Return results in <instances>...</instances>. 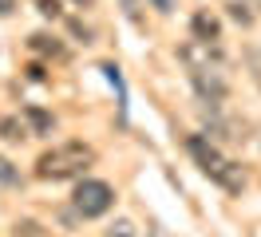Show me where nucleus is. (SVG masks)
I'll list each match as a JSON object with an SVG mask.
<instances>
[{
  "instance_id": "obj_1",
  "label": "nucleus",
  "mask_w": 261,
  "mask_h": 237,
  "mask_svg": "<svg viewBox=\"0 0 261 237\" xmlns=\"http://www.w3.org/2000/svg\"><path fill=\"white\" fill-rule=\"evenodd\" d=\"M186 150H190V158L198 162V170L206 174L210 182H218V186L229 190V194H242L245 190V170L233 158H226L218 150V142H210L206 135H190V139H186Z\"/></svg>"
},
{
  "instance_id": "obj_2",
  "label": "nucleus",
  "mask_w": 261,
  "mask_h": 237,
  "mask_svg": "<svg viewBox=\"0 0 261 237\" xmlns=\"http://www.w3.org/2000/svg\"><path fill=\"white\" fill-rule=\"evenodd\" d=\"M95 162V146L87 142H60L36 158V178L44 182H67V178H80L87 166Z\"/></svg>"
},
{
  "instance_id": "obj_3",
  "label": "nucleus",
  "mask_w": 261,
  "mask_h": 237,
  "mask_svg": "<svg viewBox=\"0 0 261 237\" xmlns=\"http://www.w3.org/2000/svg\"><path fill=\"white\" fill-rule=\"evenodd\" d=\"M71 205H75L80 218H103L115 205V190L107 182H99V178H83L75 186V194H71Z\"/></svg>"
},
{
  "instance_id": "obj_4",
  "label": "nucleus",
  "mask_w": 261,
  "mask_h": 237,
  "mask_svg": "<svg viewBox=\"0 0 261 237\" xmlns=\"http://www.w3.org/2000/svg\"><path fill=\"white\" fill-rule=\"evenodd\" d=\"M178 60L186 63V71L194 75V71H229V60L222 44H198V40H186L178 47Z\"/></svg>"
},
{
  "instance_id": "obj_5",
  "label": "nucleus",
  "mask_w": 261,
  "mask_h": 237,
  "mask_svg": "<svg viewBox=\"0 0 261 237\" xmlns=\"http://www.w3.org/2000/svg\"><path fill=\"white\" fill-rule=\"evenodd\" d=\"M194 91L206 99V103H222L229 95V71H194L190 75Z\"/></svg>"
},
{
  "instance_id": "obj_6",
  "label": "nucleus",
  "mask_w": 261,
  "mask_h": 237,
  "mask_svg": "<svg viewBox=\"0 0 261 237\" xmlns=\"http://www.w3.org/2000/svg\"><path fill=\"white\" fill-rule=\"evenodd\" d=\"M190 32H194L198 44H222V20L210 12V8H198L190 16Z\"/></svg>"
},
{
  "instance_id": "obj_7",
  "label": "nucleus",
  "mask_w": 261,
  "mask_h": 237,
  "mask_svg": "<svg viewBox=\"0 0 261 237\" xmlns=\"http://www.w3.org/2000/svg\"><path fill=\"white\" fill-rule=\"evenodd\" d=\"M222 4H226L229 20H238L242 28H253L261 16V0H222Z\"/></svg>"
},
{
  "instance_id": "obj_8",
  "label": "nucleus",
  "mask_w": 261,
  "mask_h": 237,
  "mask_svg": "<svg viewBox=\"0 0 261 237\" xmlns=\"http://www.w3.org/2000/svg\"><path fill=\"white\" fill-rule=\"evenodd\" d=\"M0 139L4 142H24L28 139V126L20 123L16 115H4V119H0Z\"/></svg>"
},
{
  "instance_id": "obj_9",
  "label": "nucleus",
  "mask_w": 261,
  "mask_h": 237,
  "mask_svg": "<svg viewBox=\"0 0 261 237\" xmlns=\"http://www.w3.org/2000/svg\"><path fill=\"white\" fill-rule=\"evenodd\" d=\"M32 47H36V51H44V56H56V60H64V56H67V47L56 44V36H44V32H36V36H32Z\"/></svg>"
},
{
  "instance_id": "obj_10",
  "label": "nucleus",
  "mask_w": 261,
  "mask_h": 237,
  "mask_svg": "<svg viewBox=\"0 0 261 237\" xmlns=\"http://www.w3.org/2000/svg\"><path fill=\"white\" fill-rule=\"evenodd\" d=\"M12 237H51V229H44V225H40V221H32V218H24V221H16Z\"/></svg>"
},
{
  "instance_id": "obj_11",
  "label": "nucleus",
  "mask_w": 261,
  "mask_h": 237,
  "mask_svg": "<svg viewBox=\"0 0 261 237\" xmlns=\"http://www.w3.org/2000/svg\"><path fill=\"white\" fill-rule=\"evenodd\" d=\"M24 115H28V123L36 126V135H44V130H51V115H44V111H36V107H28Z\"/></svg>"
},
{
  "instance_id": "obj_12",
  "label": "nucleus",
  "mask_w": 261,
  "mask_h": 237,
  "mask_svg": "<svg viewBox=\"0 0 261 237\" xmlns=\"http://www.w3.org/2000/svg\"><path fill=\"white\" fill-rule=\"evenodd\" d=\"M20 182V174L12 170V162L8 158H0V186H16Z\"/></svg>"
},
{
  "instance_id": "obj_13",
  "label": "nucleus",
  "mask_w": 261,
  "mask_h": 237,
  "mask_svg": "<svg viewBox=\"0 0 261 237\" xmlns=\"http://www.w3.org/2000/svg\"><path fill=\"white\" fill-rule=\"evenodd\" d=\"M36 4H40V16H48V20H60V16H64L60 0H36Z\"/></svg>"
},
{
  "instance_id": "obj_14",
  "label": "nucleus",
  "mask_w": 261,
  "mask_h": 237,
  "mask_svg": "<svg viewBox=\"0 0 261 237\" xmlns=\"http://www.w3.org/2000/svg\"><path fill=\"white\" fill-rule=\"evenodd\" d=\"M107 237H139V229H135V221H115Z\"/></svg>"
},
{
  "instance_id": "obj_15",
  "label": "nucleus",
  "mask_w": 261,
  "mask_h": 237,
  "mask_svg": "<svg viewBox=\"0 0 261 237\" xmlns=\"http://www.w3.org/2000/svg\"><path fill=\"white\" fill-rule=\"evenodd\" d=\"M123 12H127V20L135 24V28H143V12H139V0H123Z\"/></svg>"
},
{
  "instance_id": "obj_16",
  "label": "nucleus",
  "mask_w": 261,
  "mask_h": 237,
  "mask_svg": "<svg viewBox=\"0 0 261 237\" xmlns=\"http://www.w3.org/2000/svg\"><path fill=\"white\" fill-rule=\"evenodd\" d=\"M150 4H154L159 12H174V8H178V0H150Z\"/></svg>"
},
{
  "instance_id": "obj_17",
  "label": "nucleus",
  "mask_w": 261,
  "mask_h": 237,
  "mask_svg": "<svg viewBox=\"0 0 261 237\" xmlns=\"http://www.w3.org/2000/svg\"><path fill=\"white\" fill-rule=\"evenodd\" d=\"M12 8H16V0H0V16H12Z\"/></svg>"
},
{
  "instance_id": "obj_18",
  "label": "nucleus",
  "mask_w": 261,
  "mask_h": 237,
  "mask_svg": "<svg viewBox=\"0 0 261 237\" xmlns=\"http://www.w3.org/2000/svg\"><path fill=\"white\" fill-rule=\"evenodd\" d=\"M75 4H91V0H75Z\"/></svg>"
}]
</instances>
